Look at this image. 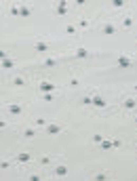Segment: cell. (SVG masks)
Segmentation results:
<instances>
[{"instance_id":"cell-7","label":"cell","mask_w":137,"mask_h":181,"mask_svg":"<svg viewBox=\"0 0 137 181\" xmlns=\"http://www.w3.org/2000/svg\"><path fill=\"white\" fill-rule=\"evenodd\" d=\"M93 105L95 108H106V99L104 97H93Z\"/></svg>"},{"instance_id":"cell-11","label":"cell","mask_w":137,"mask_h":181,"mask_svg":"<svg viewBox=\"0 0 137 181\" xmlns=\"http://www.w3.org/2000/svg\"><path fill=\"white\" fill-rule=\"evenodd\" d=\"M34 49H36L38 53H44L46 49H49V44H46V42H36V46H34Z\"/></svg>"},{"instance_id":"cell-25","label":"cell","mask_w":137,"mask_h":181,"mask_svg":"<svg viewBox=\"0 0 137 181\" xmlns=\"http://www.w3.org/2000/svg\"><path fill=\"white\" fill-rule=\"evenodd\" d=\"M112 4H114V6H122V4H125V0H114Z\"/></svg>"},{"instance_id":"cell-6","label":"cell","mask_w":137,"mask_h":181,"mask_svg":"<svg viewBox=\"0 0 137 181\" xmlns=\"http://www.w3.org/2000/svg\"><path fill=\"white\" fill-rule=\"evenodd\" d=\"M30 160H32V156H30L27 152H21V154L17 156V162H21V164H27Z\"/></svg>"},{"instance_id":"cell-14","label":"cell","mask_w":137,"mask_h":181,"mask_svg":"<svg viewBox=\"0 0 137 181\" xmlns=\"http://www.w3.org/2000/svg\"><path fill=\"white\" fill-rule=\"evenodd\" d=\"M101 150H112V141L104 139V141H101Z\"/></svg>"},{"instance_id":"cell-23","label":"cell","mask_w":137,"mask_h":181,"mask_svg":"<svg viewBox=\"0 0 137 181\" xmlns=\"http://www.w3.org/2000/svg\"><path fill=\"white\" fill-rule=\"evenodd\" d=\"M19 15H21V17H27V15H30V11H27V9H25V6H23V9H21V11H19Z\"/></svg>"},{"instance_id":"cell-8","label":"cell","mask_w":137,"mask_h":181,"mask_svg":"<svg viewBox=\"0 0 137 181\" xmlns=\"http://www.w3.org/2000/svg\"><path fill=\"white\" fill-rule=\"evenodd\" d=\"M101 30H104V34H108V36H112L114 32H116V28H114L112 23H106V25H104V28H101Z\"/></svg>"},{"instance_id":"cell-12","label":"cell","mask_w":137,"mask_h":181,"mask_svg":"<svg viewBox=\"0 0 137 181\" xmlns=\"http://www.w3.org/2000/svg\"><path fill=\"white\" fill-rule=\"evenodd\" d=\"M0 57H2V65H4L6 70H9V68H13V61H11V59H6V55H4V53H2Z\"/></svg>"},{"instance_id":"cell-4","label":"cell","mask_w":137,"mask_h":181,"mask_svg":"<svg viewBox=\"0 0 137 181\" xmlns=\"http://www.w3.org/2000/svg\"><path fill=\"white\" fill-rule=\"evenodd\" d=\"M118 65H120V68H131V57L120 55V57H118Z\"/></svg>"},{"instance_id":"cell-18","label":"cell","mask_w":137,"mask_h":181,"mask_svg":"<svg viewBox=\"0 0 137 181\" xmlns=\"http://www.w3.org/2000/svg\"><path fill=\"white\" fill-rule=\"evenodd\" d=\"M40 164L49 166V164H51V158H49V156H42V158H40Z\"/></svg>"},{"instance_id":"cell-30","label":"cell","mask_w":137,"mask_h":181,"mask_svg":"<svg viewBox=\"0 0 137 181\" xmlns=\"http://www.w3.org/2000/svg\"><path fill=\"white\" fill-rule=\"evenodd\" d=\"M135 46H137V44H135Z\"/></svg>"},{"instance_id":"cell-5","label":"cell","mask_w":137,"mask_h":181,"mask_svg":"<svg viewBox=\"0 0 137 181\" xmlns=\"http://www.w3.org/2000/svg\"><path fill=\"white\" fill-rule=\"evenodd\" d=\"M46 133H49V135H59L61 126L59 124H46Z\"/></svg>"},{"instance_id":"cell-22","label":"cell","mask_w":137,"mask_h":181,"mask_svg":"<svg viewBox=\"0 0 137 181\" xmlns=\"http://www.w3.org/2000/svg\"><path fill=\"white\" fill-rule=\"evenodd\" d=\"M82 103H85V105H91V103H93V97H85V99H82Z\"/></svg>"},{"instance_id":"cell-13","label":"cell","mask_w":137,"mask_h":181,"mask_svg":"<svg viewBox=\"0 0 137 181\" xmlns=\"http://www.w3.org/2000/svg\"><path fill=\"white\" fill-rule=\"evenodd\" d=\"M95 181H108V173H97V175H95Z\"/></svg>"},{"instance_id":"cell-21","label":"cell","mask_w":137,"mask_h":181,"mask_svg":"<svg viewBox=\"0 0 137 181\" xmlns=\"http://www.w3.org/2000/svg\"><path fill=\"white\" fill-rule=\"evenodd\" d=\"M65 32H67V34H76V28H74V25H67Z\"/></svg>"},{"instance_id":"cell-26","label":"cell","mask_w":137,"mask_h":181,"mask_svg":"<svg viewBox=\"0 0 137 181\" xmlns=\"http://www.w3.org/2000/svg\"><path fill=\"white\" fill-rule=\"evenodd\" d=\"M78 25H80V28H87L89 21H87V19H80V23H78Z\"/></svg>"},{"instance_id":"cell-15","label":"cell","mask_w":137,"mask_h":181,"mask_svg":"<svg viewBox=\"0 0 137 181\" xmlns=\"http://www.w3.org/2000/svg\"><path fill=\"white\" fill-rule=\"evenodd\" d=\"M13 84H15V86H23V84H25V80H23L21 76H17L15 80H13Z\"/></svg>"},{"instance_id":"cell-1","label":"cell","mask_w":137,"mask_h":181,"mask_svg":"<svg viewBox=\"0 0 137 181\" xmlns=\"http://www.w3.org/2000/svg\"><path fill=\"white\" fill-rule=\"evenodd\" d=\"M67 173H70V169H67L65 164H57L53 169V175L57 177V179H63V177H67Z\"/></svg>"},{"instance_id":"cell-16","label":"cell","mask_w":137,"mask_h":181,"mask_svg":"<svg viewBox=\"0 0 137 181\" xmlns=\"http://www.w3.org/2000/svg\"><path fill=\"white\" fill-rule=\"evenodd\" d=\"M93 141H95V143H101V141H104V135H101V133H97V135H93Z\"/></svg>"},{"instance_id":"cell-24","label":"cell","mask_w":137,"mask_h":181,"mask_svg":"<svg viewBox=\"0 0 137 181\" xmlns=\"http://www.w3.org/2000/svg\"><path fill=\"white\" fill-rule=\"evenodd\" d=\"M30 181H42V177L40 175H30Z\"/></svg>"},{"instance_id":"cell-19","label":"cell","mask_w":137,"mask_h":181,"mask_svg":"<svg viewBox=\"0 0 137 181\" xmlns=\"http://www.w3.org/2000/svg\"><path fill=\"white\" fill-rule=\"evenodd\" d=\"M55 65V59H44V68H53Z\"/></svg>"},{"instance_id":"cell-2","label":"cell","mask_w":137,"mask_h":181,"mask_svg":"<svg viewBox=\"0 0 137 181\" xmlns=\"http://www.w3.org/2000/svg\"><path fill=\"white\" fill-rule=\"evenodd\" d=\"M122 105H125L127 110H135V108H137V99H135V97H127L125 101H122Z\"/></svg>"},{"instance_id":"cell-27","label":"cell","mask_w":137,"mask_h":181,"mask_svg":"<svg viewBox=\"0 0 137 181\" xmlns=\"http://www.w3.org/2000/svg\"><path fill=\"white\" fill-rule=\"evenodd\" d=\"M122 23H125V25H127V28H129V25H131V23H133V19H131V17H127V19H125V21H122Z\"/></svg>"},{"instance_id":"cell-20","label":"cell","mask_w":137,"mask_h":181,"mask_svg":"<svg viewBox=\"0 0 137 181\" xmlns=\"http://www.w3.org/2000/svg\"><path fill=\"white\" fill-rule=\"evenodd\" d=\"M57 13H59V15H65V2H61V4H59Z\"/></svg>"},{"instance_id":"cell-9","label":"cell","mask_w":137,"mask_h":181,"mask_svg":"<svg viewBox=\"0 0 137 181\" xmlns=\"http://www.w3.org/2000/svg\"><path fill=\"white\" fill-rule=\"evenodd\" d=\"M76 57H78V59H87V57H89V51H87V49H82V46H78Z\"/></svg>"},{"instance_id":"cell-10","label":"cell","mask_w":137,"mask_h":181,"mask_svg":"<svg viewBox=\"0 0 137 181\" xmlns=\"http://www.w3.org/2000/svg\"><path fill=\"white\" fill-rule=\"evenodd\" d=\"M9 114H15V116H17V114H21V105H15V103L9 105Z\"/></svg>"},{"instance_id":"cell-3","label":"cell","mask_w":137,"mask_h":181,"mask_svg":"<svg viewBox=\"0 0 137 181\" xmlns=\"http://www.w3.org/2000/svg\"><path fill=\"white\" fill-rule=\"evenodd\" d=\"M40 91H42V93H53V91H55V84L49 82V80H44V82L40 84Z\"/></svg>"},{"instance_id":"cell-29","label":"cell","mask_w":137,"mask_h":181,"mask_svg":"<svg viewBox=\"0 0 137 181\" xmlns=\"http://www.w3.org/2000/svg\"><path fill=\"white\" fill-rule=\"evenodd\" d=\"M135 124H137V116H135Z\"/></svg>"},{"instance_id":"cell-28","label":"cell","mask_w":137,"mask_h":181,"mask_svg":"<svg viewBox=\"0 0 137 181\" xmlns=\"http://www.w3.org/2000/svg\"><path fill=\"white\" fill-rule=\"evenodd\" d=\"M36 124H40V126H44V124H46V120H44V118H38V120H36Z\"/></svg>"},{"instance_id":"cell-17","label":"cell","mask_w":137,"mask_h":181,"mask_svg":"<svg viewBox=\"0 0 137 181\" xmlns=\"http://www.w3.org/2000/svg\"><path fill=\"white\" fill-rule=\"evenodd\" d=\"M23 135H25V137H27V139H32V137H34V135H36V131H34V129H27V131H25V133H23Z\"/></svg>"}]
</instances>
